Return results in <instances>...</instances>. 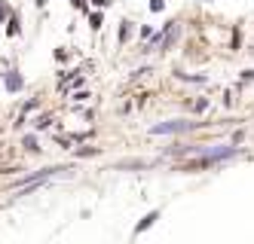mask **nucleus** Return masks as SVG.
Instances as JSON below:
<instances>
[{"label":"nucleus","mask_w":254,"mask_h":244,"mask_svg":"<svg viewBox=\"0 0 254 244\" xmlns=\"http://www.w3.org/2000/svg\"><path fill=\"white\" fill-rule=\"evenodd\" d=\"M3 86H6V92H21L25 79H21V74H19V71H6V76H3Z\"/></svg>","instance_id":"f03ea898"},{"label":"nucleus","mask_w":254,"mask_h":244,"mask_svg":"<svg viewBox=\"0 0 254 244\" xmlns=\"http://www.w3.org/2000/svg\"><path fill=\"white\" fill-rule=\"evenodd\" d=\"M34 3H37V6H40V9H43V6H46V3H49V0H34Z\"/></svg>","instance_id":"4468645a"},{"label":"nucleus","mask_w":254,"mask_h":244,"mask_svg":"<svg viewBox=\"0 0 254 244\" xmlns=\"http://www.w3.org/2000/svg\"><path fill=\"white\" fill-rule=\"evenodd\" d=\"M71 6H74V9H83V13H89V6H86V0H71Z\"/></svg>","instance_id":"9b49d317"},{"label":"nucleus","mask_w":254,"mask_h":244,"mask_svg":"<svg viewBox=\"0 0 254 244\" xmlns=\"http://www.w3.org/2000/svg\"><path fill=\"white\" fill-rule=\"evenodd\" d=\"M67 58H71V55H67V49H55V61H67Z\"/></svg>","instance_id":"f8f14e48"},{"label":"nucleus","mask_w":254,"mask_h":244,"mask_svg":"<svg viewBox=\"0 0 254 244\" xmlns=\"http://www.w3.org/2000/svg\"><path fill=\"white\" fill-rule=\"evenodd\" d=\"M166 9V0H150V13H163Z\"/></svg>","instance_id":"1a4fd4ad"},{"label":"nucleus","mask_w":254,"mask_h":244,"mask_svg":"<svg viewBox=\"0 0 254 244\" xmlns=\"http://www.w3.org/2000/svg\"><path fill=\"white\" fill-rule=\"evenodd\" d=\"M89 16V28L92 31H101V25H105V16H101V9H95V13H86Z\"/></svg>","instance_id":"423d86ee"},{"label":"nucleus","mask_w":254,"mask_h":244,"mask_svg":"<svg viewBox=\"0 0 254 244\" xmlns=\"http://www.w3.org/2000/svg\"><path fill=\"white\" fill-rule=\"evenodd\" d=\"M196 125H199V122H184V119H178V122H163V125H153L150 134H181V131L196 129Z\"/></svg>","instance_id":"f257e3e1"},{"label":"nucleus","mask_w":254,"mask_h":244,"mask_svg":"<svg viewBox=\"0 0 254 244\" xmlns=\"http://www.w3.org/2000/svg\"><path fill=\"white\" fill-rule=\"evenodd\" d=\"M92 3H95V6H98V9H107V6H110V3H113V0H92Z\"/></svg>","instance_id":"ddd939ff"},{"label":"nucleus","mask_w":254,"mask_h":244,"mask_svg":"<svg viewBox=\"0 0 254 244\" xmlns=\"http://www.w3.org/2000/svg\"><path fill=\"white\" fill-rule=\"evenodd\" d=\"M25 147H28V150H40V147H37V137H34V134L25 137Z\"/></svg>","instance_id":"9d476101"},{"label":"nucleus","mask_w":254,"mask_h":244,"mask_svg":"<svg viewBox=\"0 0 254 244\" xmlns=\"http://www.w3.org/2000/svg\"><path fill=\"white\" fill-rule=\"evenodd\" d=\"M13 13H16V9L9 6V0H0V25H6V19L13 16Z\"/></svg>","instance_id":"0eeeda50"},{"label":"nucleus","mask_w":254,"mask_h":244,"mask_svg":"<svg viewBox=\"0 0 254 244\" xmlns=\"http://www.w3.org/2000/svg\"><path fill=\"white\" fill-rule=\"evenodd\" d=\"M34 125H37V131H40V129H49V125H52V116H37Z\"/></svg>","instance_id":"6e6552de"},{"label":"nucleus","mask_w":254,"mask_h":244,"mask_svg":"<svg viewBox=\"0 0 254 244\" xmlns=\"http://www.w3.org/2000/svg\"><path fill=\"white\" fill-rule=\"evenodd\" d=\"M21 34V21H19V13H13L6 19V37H19Z\"/></svg>","instance_id":"20e7f679"},{"label":"nucleus","mask_w":254,"mask_h":244,"mask_svg":"<svg viewBox=\"0 0 254 244\" xmlns=\"http://www.w3.org/2000/svg\"><path fill=\"white\" fill-rule=\"evenodd\" d=\"M156 220H159V211H150V214H147V217L141 220V223H138V226H135V235H141V232H144V229H150V226H153V223H156Z\"/></svg>","instance_id":"39448f33"},{"label":"nucleus","mask_w":254,"mask_h":244,"mask_svg":"<svg viewBox=\"0 0 254 244\" xmlns=\"http://www.w3.org/2000/svg\"><path fill=\"white\" fill-rule=\"evenodd\" d=\"M209 3H212V0H209Z\"/></svg>","instance_id":"2eb2a0df"},{"label":"nucleus","mask_w":254,"mask_h":244,"mask_svg":"<svg viewBox=\"0 0 254 244\" xmlns=\"http://www.w3.org/2000/svg\"><path fill=\"white\" fill-rule=\"evenodd\" d=\"M132 34H135V21H129V19H123V21H120V43L126 46V43H129V40H132Z\"/></svg>","instance_id":"7ed1b4c3"}]
</instances>
